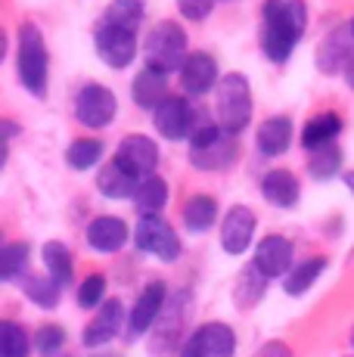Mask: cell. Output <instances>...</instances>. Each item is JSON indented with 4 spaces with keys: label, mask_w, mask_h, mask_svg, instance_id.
I'll list each match as a JSON object with an SVG mask.
<instances>
[{
    "label": "cell",
    "mask_w": 354,
    "mask_h": 357,
    "mask_svg": "<svg viewBox=\"0 0 354 357\" xmlns=\"http://www.w3.org/2000/svg\"><path fill=\"white\" fill-rule=\"evenodd\" d=\"M25 264H29V243H6L0 252V277L6 283L19 280L25 273Z\"/></svg>",
    "instance_id": "obj_34"
},
{
    "label": "cell",
    "mask_w": 354,
    "mask_h": 357,
    "mask_svg": "<svg viewBox=\"0 0 354 357\" xmlns=\"http://www.w3.org/2000/svg\"><path fill=\"white\" fill-rule=\"evenodd\" d=\"M255 357H292V351H289V345H283V342H268V345L258 348Z\"/></svg>",
    "instance_id": "obj_38"
},
{
    "label": "cell",
    "mask_w": 354,
    "mask_h": 357,
    "mask_svg": "<svg viewBox=\"0 0 354 357\" xmlns=\"http://www.w3.org/2000/svg\"><path fill=\"white\" fill-rule=\"evenodd\" d=\"M351 44H354L351 25H336V29L326 34L323 44H320V50H317V68H320V75H339V72H345L348 59L354 56Z\"/></svg>",
    "instance_id": "obj_14"
},
{
    "label": "cell",
    "mask_w": 354,
    "mask_h": 357,
    "mask_svg": "<svg viewBox=\"0 0 354 357\" xmlns=\"http://www.w3.org/2000/svg\"><path fill=\"white\" fill-rule=\"evenodd\" d=\"M168 202V183L162 181V177H146V181L140 183L137 196H134V208H137L140 218H153L159 215L162 208H165Z\"/></svg>",
    "instance_id": "obj_26"
},
{
    "label": "cell",
    "mask_w": 354,
    "mask_h": 357,
    "mask_svg": "<svg viewBox=\"0 0 354 357\" xmlns=\"http://www.w3.org/2000/svg\"><path fill=\"white\" fill-rule=\"evenodd\" d=\"M233 137H236V134H227V130H224V134L217 137L215 143H208V146L190 149V162H193V168H199V171H221V168H230V165L236 162V155H240V146H236Z\"/></svg>",
    "instance_id": "obj_19"
},
{
    "label": "cell",
    "mask_w": 354,
    "mask_h": 357,
    "mask_svg": "<svg viewBox=\"0 0 354 357\" xmlns=\"http://www.w3.org/2000/svg\"><path fill=\"white\" fill-rule=\"evenodd\" d=\"M103 295H106V277H103V273H91V277L78 286V305L84 307V311L103 307L106 305Z\"/></svg>",
    "instance_id": "obj_35"
},
{
    "label": "cell",
    "mask_w": 354,
    "mask_h": 357,
    "mask_svg": "<svg viewBox=\"0 0 354 357\" xmlns=\"http://www.w3.org/2000/svg\"><path fill=\"white\" fill-rule=\"evenodd\" d=\"M236 351V333L221 320L202 324L183 342L180 357H233Z\"/></svg>",
    "instance_id": "obj_6"
},
{
    "label": "cell",
    "mask_w": 354,
    "mask_h": 357,
    "mask_svg": "<svg viewBox=\"0 0 354 357\" xmlns=\"http://www.w3.org/2000/svg\"><path fill=\"white\" fill-rule=\"evenodd\" d=\"M323 267H326V258H308V261H302V264H295L289 273H286V283H283V289H286V295H305L314 286V280L323 273Z\"/></svg>",
    "instance_id": "obj_27"
},
{
    "label": "cell",
    "mask_w": 354,
    "mask_h": 357,
    "mask_svg": "<svg viewBox=\"0 0 354 357\" xmlns=\"http://www.w3.org/2000/svg\"><path fill=\"white\" fill-rule=\"evenodd\" d=\"M308 171L314 181H330V177H336L339 171H342V149H339L336 143H326V146H320V149H311Z\"/></svg>",
    "instance_id": "obj_28"
},
{
    "label": "cell",
    "mask_w": 354,
    "mask_h": 357,
    "mask_svg": "<svg viewBox=\"0 0 354 357\" xmlns=\"http://www.w3.org/2000/svg\"><path fill=\"white\" fill-rule=\"evenodd\" d=\"M115 162L125 171H131L137 181H146V177L155 174V165H159V146L155 140H149L146 134H128L125 140L115 149Z\"/></svg>",
    "instance_id": "obj_8"
},
{
    "label": "cell",
    "mask_w": 354,
    "mask_h": 357,
    "mask_svg": "<svg viewBox=\"0 0 354 357\" xmlns=\"http://www.w3.org/2000/svg\"><path fill=\"white\" fill-rule=\"evenodd\" d=\"M345 81H348V87H351V91H354V56L348 59V66H345Z\"/></svg>",
    "instance_id": "obj_40"
},
{
    "label": "cell",
    "mask_w": 354,
    "mask_h": 357,
    "mask_svg": "<svg viewBox=\"0 0 354 357\" xmlns=\"http://www.w3.org/2000/svg\"><path fill=\"white\" fill-rule=\"evenodd\" d=\"M121 324H125V305H121L118 298H106L100 314L84 326L81 342H84V348H103L106 342H112L115 335H118Z\"/></svg>",
    "instance_id": "obj_15"
},
{
    "label": "cell",
    "mask_w": 354,
    "mask_h": 357,
    "mask_svg": "<svg viewBox=\"0 0 354 357\" xmlns=\"http://www.w3.org/2000/svg\"><path fill=\"white\" fill-rule=\"evenodd\" d=\"M261 16V50L274 66H283L308 29V3L305 0H264Z\"/></svg>",
    "instance_id": "obj_1"
},
{
    "label": "cell",
    "mask_w": 354,
    "mask_h": 357,
    "mask_svg": "<svg viewBox=\"0 0 354 357\" xmlns=\"http://www.w3.org/2000/svg\"><path fill=\"white\" fill-rule=\"evenodd\" d=\"M264 283H268V277H264L255 264H249L246 271L236 277V292H233L236 305H240V307H252L264 295Z\"/></svg>",
    "instance_id": "obj_31"
},
{
    "label": "cell",
    "mask_w": 354,
    "mask_h": 357,
    "mask_svg": "<svg viewBox=\"0 0 354 357\" xmlns=\"http://www.w3.org/2000/svg\"><path fill=\"white\" fill-rule=\"evenodd\" d=\"M351 345H354V326H351Z\"/></svg>",
    "instance_id": "obj_43"
},
{
    "label": "cell",
    "mask_w": 354,
    "mask_h": 357,
    "mask_svg": "<svg viewBox=\"0 0 354 357\" xmlns=\"http://www.w3.org/2000/svg\"><path fill=\"white\" fill-rule=\"evenodd\" d=\"M342 130V119L336 112H317L314 119H308V125L302 128V146L308 149H320L326 143H332Z\"/></svg>",
    "instance_id": "obj_23"
},
{
    "label": "cell",
    "mask_w": 354,
    "mask_h": 357,
    "mask_svg": "<svg viewBox=\"0 0 354 357\" xmlns=\"http://www.w3.org/2000/svg\"><path fill=\"white\" fill-rule=\"evenodd\" d=\"M224 3H233V0H224Z\"/></svg>",
    "instance_id": "obj_45"
},
{
    "label": "cell",
    "mask_w": 354,
    "mask_h": 357,
    "mask_svg": "<svg viewBox=\"0 0 354 357\" xmlns=\"http://www.w3.org/2000/svg\"><path fill=\"white\" fill-rule=\"evenodd\" d=\"M19 81L31 97H44L47 93V72H50V59H47L44 34L35 22L19 25V50H16Z\"/></svg>",
    "instance_id": "obj_3"
},
{
    "label": "cell",
    "mask_w": 354,
    "mask_h": 357,
    "mask_svg": "<svg viewBox=\"0 0 354 357\" xmlns=\"http://www.w3.org/2000/svg\"><path fill=\"white\" fill-rule=\"evenodd\" d=\"M292 137H295V128H292V121L286 119V115H274V119L261 121L255 130V146L261 155H268V159H277V155H283L286 149L292 146Z\"/></svg>",
    "instance_id": "obj_17"
},
{
    "label": "cell",
    "mask_w": 354,
    "mask_h": 357,
    "mask_svg": "<svg viewBox=\"0 0 354 357\" xmlns=\"http://www.w3.org/2000/svg\"><path fill=\"white\" fill-rule=\"evenodd\" d=\"M100 159H103V140H93V137L75 140L72 146L66 149V165H69L72 171H87Z\"/></svg>",
    "instance_id": "obj_30"
},
{
    "label": "cell",
    "mask_w": 354,
    "mask_h": 357,
    "mask_svg": "<svg viewBox=\"0 0 354 357\" xmlns=\"http://www.w3.org/2000/svg\"><path fill=\"white\" fill-rule=\"evenodd\" d=\"M180 87L190 97H202V93L217 87V63L212 53H190L187 63L180 68Z\"/></svg>",
    "instance_id": "obj_16"
},
{
    "label": "cell",
    "mask_w": 354,
    "mask_h": 357,
    "mask_svg": "<svg viewBox=\"0 0 354 357\" xmlns=\"http://www.w3.org/2000/svg\"><path fill=\"white\" fill-rule=\"evenodd\" d=\"M97 357H118V354H97Z\"/></svg>",
    "instance_id": "obj_42"
},
{
    "label": "cell",
    "mask_w": 354,
    "mask_h": 357,
    "mask_svg": "<svg viewBox=\"0 0 354 357\" xmlns=\"http://www.w3.org/2000/svg\"><path fill=\"white\" fill-rule=\"evenodd\" d=\"M351 34H354V19H351Z\"/></svg>",
    "instance_id": "obj_44"
},
{
    "label": "cell",
    "mask_w": 354,
    "mask_h": 357,
    "mask_svg": "<svg viewBox=\"0 0 354 357\" xmlns=\"http://www.w3.org/2000/svg\"><path fill=\"white\" fill-rule=\"evenodd\" d=\"M31 339L25 333V326H19L16 320H3L0 324V357H29Z\"/></svg>",
    "instance_id": "obj_32"
},
{
    "label": "cell",
    "mask_w": 354,
    "mask_h": 357,
    "mask_svg": "<svg viewBox=\"0 0 354 357\" xmlns=\"http://www.w3.org/2000/svg\"><path fill=\"white\" fill-rule=\"evenodd\" d=\"M249 119H252L249 78L240 72L224 75L215 87V121L227 130V134H240V130H246Z\"/></svg>",
    "instance_id": "obj_2"
},
{
    "label": "cell",
    "mask_w": 354,
    "mask_h": 357,
    "mask_svg": "<svg viewBox=\"0 0 354 357\" xmlns=\"http://www.w3.org/2000/svg\"><path fill=\"white\" fill-rule=\"evenodd\" d=\"M143 16H146L143 0H112L103 13V25H112V29H125V31L137 34Z\"/></svg>",
    "instance_id": "obj_24"
},
{
    "label": "cell",
    "mask_w": 354,
    "mask_h": 357,
    "mask_svg": "<svg viewBox=\"0 0 354 357\" xmlns=\"http://www.w3.org/2000/svg\"><path fill=\"white\" fill-rule=\"evenodd\" d=\"M134 243L140 252L162 258V261H174L180 255V239H177L174 227L168 221H162L159 215L153 218H140L137 230H134Z\"/></svg>",
    "instance_id": "obj_7"
},
{
    "label": "cell",
    "mask_w": 354,
    "mask_h": 357,
    "mask_svg": "<svg viewBox=\"0 0 354 357\" xmlns=\"http://www.w3.org/2000/svg\"><path fill=\"white\" fill-rule=\"evenodd\" d=\"M298 181L292 171L286 168H270L268 174L261 177V196L268 199L270 205H277V208H292V205L298 202Z\"/></svg>",
    "instance_id": "obj_21"
},
{
    "label": "cell",
    "mask_w": 354,
    "mask_h": 357,
    "mask_svg": "<svg viewBox=\"0 0 354 357\" xmlns=\"http://www.w3.org/2000/svg\"><path fill=\"white\" fill-rule=\"evenodd\" d=\"M217 221V202L212 196H190L183 205V224L190 233H206Z\"/></svg>",
    "instance_id": "obj_25"
},
{
    "label": "cell",
    "mask_w": 354,
    "mask_h": 357,
    "mask_svg": "<svg viewBox=\"0 0 354 357\" xmlns=\"http://www.w3.org/2000/svg\"><path fill=\"white\" fill-rule=\"evenodd\" d=\"M153 125L165 140H190L196 130V112L183 97H168L153 112Z\"/></svg>",
    "instance_id": "obj_9"
},
{
    "label": "cell",
    "mask_w": 354,
    "mask_h": 357,
    "mask_svg": "<svg viewBox=\"0 0 354 357\" xmlns=\"http://www.w3.org/2000/svg\"><path fill=\"white\" fill-rule=\"evenodd\" d=\"M212 6H215V0H177L180 16L190 19V22H202V19H208Z\"/></svg>",
    "instance_id": "obj_37"
},
{
    "label": "cell",
    "mask_w": 354,
    "mask_h": 357,
    "mask_svg": "<svg viewBox=\"0 0 354 357\" xmlns=\"http://www.w3.org/2000/svg\"><path fill=\"white\" fill-rule=\"evenodd\" d=\"M128 236H131V230H128V224L121 221V218H93L91 224H87V245H91L93 252H103V255H112V252H118L121 245L128 243Z\"/></svg>",
    "instance_id": "obj_18"
},
{
    "label": "cell",
    "mask_w": 354,
    "mask_h": 357,
    "mask_svg": "<svg viewBox=\"0 0 354 357\" xmlns=\"http://www.w3.org/2000/svg\"><path fill=\"white\" fill-rule=\"evenodd\" d=\"M165 298H168L165 283H162V280H153V283H149L146 289L137 295L131 314H128V333H131V335L149 333V329L159 324L162 307H165Z\"/></svg>",
    "instance_id": "obj_11"
},
{
    "label": "cell",
    "mask_w": 354,
    "mask_h": 357,
    "mask_svg": "<svg viewBox=\"0 0 354 357\" xmlns=\"http://www.w3.org/2000/svg\"><path fill=\"white\" fill-rule=\"evenodd\" d=\"M115 112H118V100L109 91L106 84H84L78 91V100H75V115L84 128L100 130L115 121Z\"/></svg>",
    "instance_id": "obj_5"
},
{
    "label": "cell",
    "mask_w": 354,
    "mask_h": 357,
    "mask_svg": "<svg viewBox=\"0 0 354 357\" xmlns=\"http://www.w3.org/2000/svg\"><path fill=\"white\" fill-rule=\"evenodd\" d=\"M140 183L143 181H137L131 171H125L115 159L109 165H103L100 174H97V190L106 199H134L137 196V190H140Z\"/></svg>",
    "instance_id": "obj_22"
},
{
    "label": "cell",
    "mask_w": 354,
    "mask_h": 357,
    "mask_svg": "<svg viewBox=\"0 0 354 357\" xmlns=\"http://www.w3.org/2000/svg\"><path fill=\"white\" fill-rule=\"evenodd\" d=\"M59 289L63 286L56 283L53 277H22V292L35 301L38 307H56L59 305Z\"/></svg>",
    "instance_id": "obj_33"
},
{
    "label": "cell",
    "mask_w": 354,
    "mask_h": 357,
    "mask_svg": "<svg viewBox=\"0 0 354 357\" xmlns=\"http://www.w3.org/2000/svg\"><path fill=\"white\" fill-rule=\"evenodd\" d=\"M93 47H97V56L109 68H125L137 56V34L103 25V29H97V34H93Z\"/></svg>",
    "instance_id": "obj_10"
},
{
    "label": "cell",
    "mask_w": 354,
    "mask_h": 357,
    "mask_svg": "<svg viewBox=\"0 0 354 357\" xmlns=\"http://www.w3.org/2000/svg\"><path fill=\"white\" fill-rule=\"evenodd\" d=\"M342 181H345V187H348V190H351V196H354V168H351V171H345Z\"/></svg>",
    "instance_id": "obj_41"
},
{
    "label": "cell",
    "mask_w": 354,
    "mask_h": 357,
    "mask_svg": "<svg viewBox=\"0 0 354 357\" xmlns=\"http://www.w3.org/2000/svg\"><path fill=\"white\" fill-rule=\"evenodd\" d=\"M187 31L177 22L165 19V22L153 25L146 40V66L155 68V72H180L183 63H187Z\"/></svg>",
    "instance_id": "obj_4"
},
{
    "label": "cell",
    "mask_w": 354,
    "mask_h": 357,
    "mask_svg": "<svg viewBox=\"0 0 354 357\" xmlns=\"http://www.w3.org/2000/svg\"><path fill=\"white\" fill-rule=\"evenodd\" d=\"M16 134H19V128L13 125V121H3V140L10 143V140H13V137H16Z\"/></svg>",
    "instance_id": "obj_39"
},
{
    "label": "cell",
    "mask_w": 354,
    "mask_h": 357,
    "mask_svg": "<svg viewBox=\"0 0 354 357\" xmlns=\"http://www.w3.org/2000/svg\"><path fill=\"white\" fill-rule=\"evenodd\" d=\"M292 258H295V249H292V243L286 236H264L261 243H258L252 264L268 280H274V277H286V273L295 267Z\"/></svg>",
    "instance_id": "obj_13"
},
{
    "label": "cell",
    "mask_w": 354,
    "mask_h": 357,
    "mask_svg": "<svg viewBox=\"0 0 354 357\" xmlns=\"http://www.w3.org/2000/svg\"><path fill=\"white\" fill-rule=\"evenodd\" d=\"M131 97L134 102H137L140 109H159L162 102L168 100V75L165 72H155V68H143V72L134 78V84H131Z\"/></svg>",
    "instance_id": "obj_20"
},
{
    "label": "cell",
    "mask_w": 354,
    "mask_h": 357,
    "mask_svg": "<svg viewBox=\"0 0 354 357\" xmlns=\"http://www.w3.org/2000/svg\"><path fill=\"white\" fill-rule=\"evenodd\" d=\"M44 267H47V277H53L59 286H69L75 277V267H72V255L63 243H47L44 245Z\"/></svg>",
    "instance_id": "obj_29"
},
{
    "label": "cell",
    "mask_w": 354,
    "mask_h": 357,
    "mask_svg": "<svg viewBox=\"0 0 354 357\" xmlns=\"http://www.w3.org/2000/svg\"><path fill=\"white\" fill-rule=\"evenodd\" d=\"M66 345V329L56 326V324H44L35 333V348L40 357H53L59 348Z\"/></svg>",
    "instance_id": "obj_36"
},
{
    "label": "cell",
    "mask_w": 354,
    "mask_h": 357,
    "mask_svg": "<svg viewBox=\"0 0 354 357\" xmlns=\"http://www.w3.org/2000/svg\"><path fill=\"white\" fill-rule=\"evenodd\" d=\"M255 211L249 205H233L227 208L221 224V249L227 255H243V252L252 245V236H255Z\"/></svg>",
    "instance_id": "obj_12"
}]
</instances>
